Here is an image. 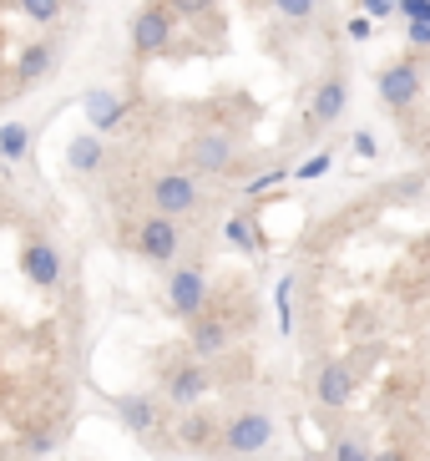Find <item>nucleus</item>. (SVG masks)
Returning a JSON list of instances; mask_svg holds the SVG:
<instances>
[{
    "mask_svg": "<svg viewBox=\"0 0 430 461\" xmlns=\"http://www.w3.org/2000/svg\"><path fill=\"white\" fill-rule=\"evenodd\" d=\"M329 461H375V451L364 447L360 436H339L335 451H329Z\"/></svg>",
    "mask_w": 430,
    "mask_h": 461,
    "instance_id": "20",
    "label": "nucleus"
},
{
    "mask_svg": "<svg viewBox=\"0 0 430 461\" xmlns=\"http://www.w3.org/2000/svg\"><path fill=\"white\" fill-rule=\"evenodd\" d=\"M202 310H208V269L202 264H183V269L167 274V314L193 325Z\"/></svg>",
    "mask_w": 430,
    "mask_h": 461,
    "instance_id": "1",
    "label": "nucleus"
},
{
    "mask_svg": "<svg viewBox=\"0 0 430 461\" xmlns=\"http://www.w3.org/2000/svg\"><path fill=\"white\" fill-rule=\"evenodd\" d=\"M410 46H430V26H410Z\"/></svg>",
    "mask_w": 430,
    "mask_h": 461,
    "instance_id": "32",
    "label": "nucleus"
},
{
    "mask_svg": "<svg viewBox=\"0 0 430 461\" xmlns=\"http://www.w3.org/2000/svg\"><path fill=\"white\" fill-rule=\"evenodd\" d=\"M354 152H360V158H375V137L370 132H354V142H350Z\"/></svg>",
    "mask_w": 430,
    "mask_h": 461,
    "instance_id": "31",
    "label": "nucleus"
},
{
    "mask_svg": "<svg viewBox=\"0 0 430 461\" xmlns=\"http://www.w3.org/2000/svg\"><path fill=\"white\" fill-rule=\"evenodd\" d=\"M132 249L148 264H173L177 254H183V229H177V218H162V213H148L142 223H137V233H132Z\"/></svg>",
    "mask_w": 430,
    "mask_h": 461,
    "instance_id": "3",
    "label": "nucleus"
},
{
    "mask_svg": "<svg viewBox=\"0 0 430 461\" xmlns=\"http://www.w3.org/2000/svg\"><path fill=\"white\" fill-rule=\"evenodd\" d=\"M360 15L380 21V15H395V0H360Z\"/></svg>",
    "mask_w": 430,
    "mask_h": 461,
    "instance_id": "27",
    "label": "nucleus"
},
{
    "mask_svg": "<svg viewBox=\"0 0 430 461\" xmlns=\"http://www.w3.org/2000/svg\"><path fill=\"white\" fill-rule=\"evenodd\" d=\"M283 177H289V173H283V167H273V173H264V177H254V183H248V193H269V188H279Z\"/></svg>",
    "mask_w": 430,
    "mask_h": 461,
    "instance_id": "28",
    "label": "nucleus"
},
{
    "mask_svg": "<svg viewBox=\"0 0 430 461\" xmlns=\"http://www.w3.org/2000/svg\"><path fill=\"white\" fill-rule=\"evenodd\" d=\"M117 420L121 426H127V431L132 436H142V441H152V431H157L162 426V411H157V401H152V395H117Z\"/></svg>",
    "mask_w": 430,
    "mask_h": 461,
    "instance_id": "14",
    "label": "nucleus"
},
{
    "mask_svg": "<svg viewBox=\"0 0 430 461\" xmlns=\"http://www.w3.org/2000/svg\"><path fill=\"white\" fill-rule=\"evenodd\" d=\"M81 112H86V122L96 127V137L117 132V127L127 122V102H121L117 92H107V86H92V92L81 96Z\"/></svg>",
    "mask_w": 430,
    "mask_h": 461,
    "instance_id": "15",
    "label": "nucleus"
},
{
    "mask_svg": "<svg viewBox=\"0 0 430 461\" xmlns=\"http://www.w3.org/2000/svg\"><path fill=\"white\" fill-rule=\"evenodd\" d=\"M21 274H26L36 289L61 285V254H56L51 239H26V249H21Z\"/></svg>",
    "mask_w": 430,
    "mask_h": 461,
    "instance_id": "11",
    "label": "nucleus"
},
{
    "mask_svg": "<svg viewBox=\"0 0 430 461\" xmlns=\"http://www.w3.org/2000/svg\"><path fill=\"white\" fill-rule=\"evenodd\" d=\"M395 15H405L410 26H430V0H400Z\"/></svg>",
    "mask_w": 430,
    "mask_h": 461,
    "instance_id": "24",
    "label": "nucleus"
},
{
    "mask_svg": "<svg viewBox=\"0 0 430 461\" xmlns=\"http://www.w3.org/2000/svg\"><path fill=\"white\" fill-rule=\"evenodd\" d=\"M177 447L202 456V451H223V426L213 416H202V411H188V416L177 420Z\"/></svg>",
    "mask_w": 430,
    "mask_h": 461,
    "instance_id": "13",
    "label": "nucleus"
},
{
    "mask_svg": "<svg viewBox=\"0 0 430 461\" xmlns=\"http://www.w3.org/2000/svg\"><path fill=\"white\" fill-rule=\"evenodd\" d=\"M233 158H238V142H233L228 132H198V137H188V173L193 177L228 173Z\"/></svg>",
    "mask_w": 430,
    "mask_h": 461,
    "instance_id": "5",
    "label": "nucleus"
},
{
    "mask_svg": "<svg viewBox=\"0 0 430 461\" xmlns=\"http://www.w3.org/2000/svg\"><path fill=\"white\" fill-rule=\"evenodd\" d=\"M56 71V46L51 41H36L21 51V82H40V77H51Z\"/></svg>",
    "mask_w": 430,
    "mask_h": 461,
    "instance_id": "17",
    "label": "nucleus"
},
{
    "mask_svg": "<svg viewBox=\"0 0 430 461\" xmlns=\"http://www.w3.org/2000/svg\"><path fill=\"white\" fill-rule=\"evenodd\" d=\"M273 11H279L283 21H314V15H319V0H273Z\"/></svg>",
    "mask_w": 430,
    "mask_h": 461,
    "instance_id": "22",
    "label": "nucleus"
},
{
    "mask_svg": "<svg viewBox=\"0 0 430 461\" xmlns=\"http://www.w3.org/2000/svg\"><path fill=\"white\" fill-rule=\"evenodd\" d=\"M31 152V122H0V158L21 163Z\"/></svg>",
    "mask_w": 430,
    "mask_h": 461,
    "instance_id": "18",
    "label": "nucleus"
},
{
    "mask_svg": "<svg viewBox=\"0 0 430 461\" xmlns=\"http://www.w3.org/2000/svg\"><path fill=\"white\" fill-rule=\"evenodd\" d=\"M148 193H152V213H162V218L193 213L198 198H202V188H198V177L193 173H162V177H152Z\"/></svg>",
    "mask_w": 430,
    "mask_h": 461,
    "instance_id": "6",
    "label": "nucleus"
},
{
    "mask_svg": "<svg viewBox=\"0 0 430 461\" xmlns=\"http://www.w3.org/2000/svg\"><path fill=\"white\" fill-rule=\"evenodd\" d=\"M213 385H218V375L202 366V360H177V366L162 370V395H167L173 406H183V411H193Z\"/></svg>",
    "mask_w": 430,
    "mask_h": 461,
    "instance_id": "4",
    "label": "nucleus"
},
{
    "mask_svg": "<svg viewBox=\"0 0 430 461\" xmlns=\"http://www.w3.org/2000/svg\"><path fill=\"white\" fill-rule=\"evenodd\" d=\"M228 244H233V249H243V254H258V249H264V239H258V223H254V213H238V218H228Z\"/></svg>",
    "mask_w": 430,
    "mask_h": 461,
    "instance_id": "19",
    "label": "nucleus"
},
{
    "mask_svg": "<svg viewBox=\"0 0 430 461\" xmlns=\"http://www.w3.org/2000/svg\"><path fill=\"white\" fill-rule=\"evenodd\" d=\"M324 173H329V152H314L309 163L299 167V177H324Z\"/></svg>",
    "mask_w": 430,
    "mask_h": 461,
    "instance_id": "29",
    "label": "nucleus"
},
{
    "mask_svg": "<svg viewBox=\"0 0 430 461\" xmlns=\"http://www.w3.org/2000/svg\"><path fill=\"white\" fill-rule=\"evenodd\" d=\"M102 158H107V142L96 132H86V137H71V148H67V163H71V173H96L102 167Z\"/></svg>",
    "mask_w": 430,
    "mask_h": 461,
    "instance_id": "16",
    "label": "nucleus"
},
{
    "mask_svg": "<svg viewBox=\"0 0 430 461\" xmlns=\"http://www.w3.org/2000/svg\"><path fill=\"white\" fill-rule=\"evenodd\" d=\"M345 107H350V82L335 71V77H324L309 96V127H335L339 117H345Z\"/></svg>",
    "mask_w": 430,
    "mask_h": 461,
    "instance_id": "12",
    "label": "nucleus"
},
{
    "mask_svg": "<svg viewBox=\"0 0 430 461\" xmlns=\"http://www.w3.org/2000/svg\"><path fill=\"white\" fill-rule=\"evenodd\" d=\"M273 441V416L269 411H238L223 420V451L228 456H258Z\"/></svg>",
    "mask_w": 430,
    "mask_h": 461,
    "instance_id": "2",
    "label": "nucleus"
},
{
    "mask_svg": "<svg viewBox=\"0 0 430 461\" xmlns=\"http://www.w3.org/2000/svg\"><path fill=\"white\" fill-rule=\"evenodd\" d=\"M218 0H167V11H177V15H202V11H213Z\"/></svg>",
    "mask_w": 430,
    "mask_h": 461,
    "instance_id": "25",
    "label": "nucleus"
},
{
    "mask_svg": "<svg viewBox=\"0 0 430 461\" xmlns=\"http://www.w3.org/2000/svg\"><path fill=\"white\" fill-rule=\"evenodd\" d=\"M395 5H400V0H395Z\"/></svg>",
    "mask_w": 430,
    "mask_h": 461,
    "instance_id": "34",
    "label": "nucleus"
},
{
    "mask_svg": "<svg viewBox=\"0 0 430 461\" xmlns=\"http://www.w3.org/2000/svg\"><path fill=\"white\" fill-rule=\"evenodd\" d=\"M375 36V21L370 15H350V41H370Z\"/></svg>",
    "mask_w": 430,
    "mask_h": 461,
    "instance_id": "26",
    "label": "nucleus"
},
{
    "mask_svg": "<svg viewBox=\"0 0 430 461\" xmlns=\"http://www.w3.org/2000/svg\"><path fill=\"white\" fill-rule=\"evenodd\" d=\"M188 345H193V355H198L202 366H208V360H218V355H228L233 325H228V320H223L218 310H202L198 320L188 325Z\"/></svg>",
    "mask_w": 430,
    "mask_h": 461,
    "instance_id": "9",
    "label": "nucleus"
},
{
    "mask_svg": "<svg viewBox=\"0 0 430 461\" xmlns=\"http://www.w3.org/2000/svg\"><path fill=\"white\" fill-rule=\"evenodd\" d=\"M289 294H294V274H283L279 289H273V304H279V330H283V335L294 330V310H289Z\"/></svg>",
    "mask_w": 430,
    "mask_h": 461,
    "instance_id": "21",
    "label": "nucleus"
},
{
    "mask_svg": "<svg viewBox=\"0 0 430 461\" xmlns=\"http://www.w3.org/2000/svg\"><path fill=\"white\" fill-rule=\"evenodd\" d=\"M416 96H420V67L416 61H390V67L380 71V102L390 112L416 107Z\"/></svg>",
    "mask_w": 430,
    "mask_h": 461,
    "instance_id": "10",
    "label": "nucleus"
},
{
    "mask_svg": "<svg viewBox=\"0 0 430 461\" xmlns=\"http://www.w3.org/2000/svg\"><path fill=\"white\" fill-rule=\"evenodd\" d=\"M173 46V11L167 5H142L137 11V21H132V51L137 56H162Z\"/></svg>",
    "mask_w": 430,
    "mask_h": 461,
    "instance_id": "8",
    "label": "nucleus"
},
{
    "mask_svg": "<svg viewBox=\"0 0 430 461\" xmlns=\"http://www.w3.org/2000/svg\"><path fill=\"white\" fill-rule=\"evenodd\" d=\"M375 461H410V456H405V451H380Z\"/></svg>",
    "mask_w": 430,
    "mask_h": 461,
    "instance_id": "33",
    "label": "nucleus"
},
{
    "mask_svg": "<svg viewBox=\"0 0 430 461\" xmlns=\"http://www.w3.org/2000/svg\"><path fill=\"white\" fill-rule=\"evenodd\" d=\"M56 441H61V431H46V436H31L26 447H31V456H46V451H51Z\"/></svg>",
    "mask_w": 430,
    "mask_h": 461,
    "instance_id": "30",
    "label": "nucleus"
},
{
    "mask_svg": "<svg viewBox=\"0 0 430 461\" xmlns=\"http://www.w3.org/2000/svg\"><path fill=\"white\" fill-rule=\"evenodd\" d=\"M354 391H360V370L350 366V360H324L319 370H314V401L329 411H345L354 401Z\"/></svg>",
    "mask_w": 430,
    "mask_h": 461,
    "instance_id": "7",
    "label": "nucleus"
},
{
    "mask_svg": "<svg viewBox=\"0 0 430 461\" xmlns=\"http://www.w3.org/2000/svg\"><path fill=\"white\" fill-rule=\"evenodd\" d=\"M21 11H26L31 21H40V26H51L56 15H61V0H21Z\"/></svg>",
    "mask_w": 430,
    "mask_h": 461,
    "instance_id": "23",
    "label": "nucleus"
}]
</instances>
